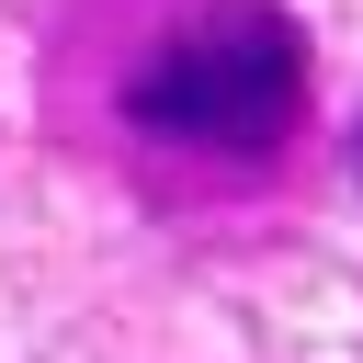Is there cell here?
<instances>
[{
  "mask_svg": "<svg viewBox=\"0 0 363 363\" xmlns=\"http://www.w3.org/2000/svg\"><path fill=\"white\" fill-rule=\"evenodd\" d=\"M125 125L193 159H272L306 125V34L272 0H216L125 68Z\"/></svg>",
  "mask_w": 363,
  "mask_h": 363,
  "instance_id": "obj_1",
  "label": "cell"
},
{
  "mask_svg": "<svg viewBox=\"0 0 363 363\" xmlns=\"http://www.w3.org/2000/svg\"><path fill=\"white\" fill-rule=\"evenodd\" d=\"M352 170H363V136H352Z\"/></svg>",
  "mask_w": 363,
  "mask_h": 363,
  "instance_id": "obj_2",
  "label": "cell"
}]
</instances>
